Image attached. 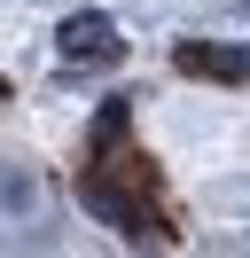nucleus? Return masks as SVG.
<instances>
[{"label": "nucleus", "mask_w": 250, "mask_h": 258, "mask_svg": "<svg viewBox=\"0 0 250 258\" xmlns=\"http://www.w3.org/2000/svg\"><path fill=\"white\" fill-rule=\"evenodd\" d=\"M78 204L94 211L102 227H117L125 242H172V227H164V211L149 204V196H133V188H117V180L94 164V172H78Z\"/></svg>", "instance_id": "obj_1"}, {"label": "nucleus", "mask_w": 250, "mask_h": 258, "mask_svg": "<svg viewBox=\"0 0 250 258\" xmlns=\"http://www.w3.org/2000/svg\"><path fill=\"white\" fill-rule=\"evenodd\" d=\"M55 47L71 55V63H109V55H117V24H109L102 8H78V16L55 24Z\"/></svg>", "instance_id": "obj_2"}, {"label": "nucleus", "mask_w": 250, "mask_h": 258, "mask_svg": "<svg viewBox=\"0 0 250 258\" xmlns=\"http://www.w3.org/2000/svg\"><path fill=\"white\" fill-rule=\"evenodd\" d=\"M39 227L47 219V180L31 172V164H0V227Z\"/></svg>", "instance_id": "obj_3"}, {"label": "nucleus", "mask_w": 250, "mask_h": 258, "mask_svg": "<svg viewBox=\"0 0 250 258\" xmlns=\"http://www.w3.org/2000/svg\"><path fill=\"white\" fill-rule=\"evenodd\" d=\"M180 71H188V79L242 86V79H250V47H211V39H180Z\"/></svg>", "instance_id": "obj_4"}, {"label": "nucleus", "mask_w": 250, "mask_h": 258, "mask_svg": "<svg viewBox=\"0 0 250 258\" xmlns=\"http://www.w3.org/2000/svg\"><path fill=\"white\" fill-rule=\"evenodd\" d=\"M0 102H8V79H0Z\"/></svg>", "instance_id": "obj_5"}]
</instances>
